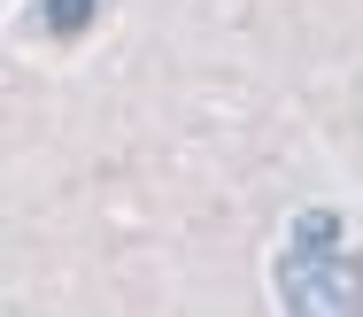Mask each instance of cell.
I'll use <instances>...</instances> for the list:
<instances>
[{"instance_id":"cell-1","label":"cell","mask_w":363,"mask_h":317,"mask_svg":"<svg viewBox=\"0 0 363 317\" xmlns=\"http://www.w3.org/2000/svg\"><path fill=\"white\" fill-rule=\"evenodd\" d=\"M279 294H286V310H363V263H348V255H294Z\"/></svg>"},{"instance_id":"cell-2","label":"cell","mask_w":363,"mask_h":317,"mask_svg":"<svg viewBox=\"0 0 363 317\" xmlns=\"http://www.w3.org/2000/svg\"><path fill=\"white\" fill-rule=\"evenodd\" d=\"M333 240H340V217H333V209H309V217L294 225V255H325Z\"/></svg>"},{"instance_id":"cell-3","label":"cell","mask_w":363,"mask_h":317,"mask_svg":"<svg viewBox=\"0 0 363 317\" xmlns=\"http://www.w3.org/2000/svg\"><path fill=\"white\" fill-rule=\"evenodd\" d=\"M93 8H101V0H39V16H47L55 31H85V23H93Z\"/></svg>"}]
</instances>
